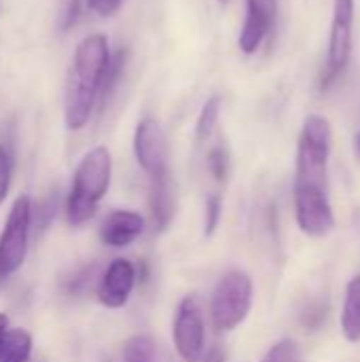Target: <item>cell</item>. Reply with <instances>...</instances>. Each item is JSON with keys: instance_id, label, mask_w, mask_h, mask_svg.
<instances>
[{"instance_id": "cell-23", "label": "cell", "mask_w": 360, "mask_h": 362, "mask_svg": "<svg viewBox=\"0 0 360 362\" xmlns=\"http://www.w3.org/2000/svg\"><path fill=\"white\" fill-rule=\"evenodd\" d=\"M87 2H89V8H91L95 15H100V17H110V15H115V13L123 6L125 0H87Z\"/></svg>"}, {"instance_id": "cell-7", "label": "cell", "mask_w": 360, "mask_h": 362, "mask_svg": "<svg viewBox=\"0 0 360 362\" xmlns=\"http://www.w3.org/2000/svg\"><path fill=\"white\" fill-rule=\"evenodd\" d=\"M204 316L197 297H185L174 318V346L185 362L204 361Z\"/></svg>"}, {"instance_id": "cell-3", "label": "cell", "mask_w": 360, "mask_h": 362, "mask_svg": "<svg viewBox=\"0 0 360 362\" xmlns=\"http://www.w3.org/2000/svg\"><path fill=\"white\" fill-rule=\"evenodd\" d=\"M331 148H333L331 123L320 115H310L299 134L295 185L327 189V170H329Z\"/></svg>"}, {"instance_id": "cell-28", "label": "cell", "mask_w": 360, "mask_h": 362, "mask_svg": "<svg viewBox=\"0 0 360 362\" xmlns=\"http://www.w3.org/2000/svg\"><path fill=\"white\" fill-rule=\"evenodd\" d=\"M359 148H360V138H359Z\"/></svg>"}, {"instance_id": "cell-10", "label": "cell", "mask_w": 360, "mask_h": 362, "mask_svg": "<svg viewBox=\"0 0 360 362\" xmlns=\"http://www.w3.org/2000/svg\"><path fill=\"white\" fill-rule=\"evenodd\" d=\"M278 15V0H246V19L240 30L238 45L242 53L252 55L269 36Z\"/></svg>"}, {"instance_id": "cell-14", "label": "cell", "mask_w": 360, "mask_h": 362, "mask_svg": "<svg viewBox=\"0 0 360 362\" xmlns=\"http://www.w3.org/2000/svg\"><path fill=\"white\" fill-rule=\"evenodd\" d=\"M342 331L348 341H360V276L352 278L346 288V301L342 310Z\"/></svg>"}, {"instance_id": "cell-9", "label": "cell", "mask_w": 360, "mask_h": 362, "mask_svg": "<svg viewBox=\"0 0 360 362\" xmlns=\"http://www.w3.org/2000/svg\"><path fill=\"white\" fill-rule=\"evenodd\" d=\"M134 155L140 168L151 176H161L170 172V148L168 138L157 119H142L134 134Z\"/></svg>"}, {"instance_id": "cell-26", "label": "cell", "mask_w": 360, "mask_h": 362, "mask_svg": "<svg viewBox=\"0 0 360 362\" xmlns=\"http://www.w3.org/2000/svg\"><path fill=\"white\" fill-rule=\"evenodd\" d=\"M6 331H8V318H6V314H0V339L4 337Z\"/></svg>"}, {"instance_id": "cell-5", "label": "cell", "mask_w": 360, "mask_h": 362, "mask_svg": "<svg viewBox=\"0 0 360 362\" xmlns=\"http://www.w3.org/2000/svg\"><path fill=\"white\" fill-rule=\"evenodd\" d=\"M34 210L28 195H19L4 221V229L0 233V282L13 276L25 261L28 242L32 231Z\"/></svg>"}, {"instance_id": "cell-15", "label": "cell", "mask_w": 360, "mask_h": 362, "mask_svg": "<svg viewBox=\"0 0 360 362\" xmlns=\"http://www.w3.org/2000/svg\"><path fill=\"white\" fill-rule=\"evenodd\" d=\"M32 335L23 329H8L0 339V362H28L32 356Z\"/></svg>"}, {"instance_id": "cell-6", "label": "cell", "mask_w": 360, "mask_h": 362, "mask_svg": "<svg viewBox=\"0 0 360 362\" xmlns=\"http://www.w3.org/2000/svg\"><path fill=\"white\" fill-rule=\"evenodd\" d=\"M354 40V0L333 2V21L329 36L327 70L323 74V89H329L348 68Z\"/></svg>"}, {"instance_id": "cell-18", "label": "cell", "mask_w": 360, "mask_h": 362, "mask_svg": "<svg viewBox=\"0 0 360 362\" xmlns=\"http://www.w3.org/2000/svg\"><path fill=\"white\" fill-rule=\"evenodd\" d=\"M206 165H208V172L212 174V178L216 182H225L227 176H229V168H231L227 146L225 144H214L206 155Z\"/></svg>"}, {"instance_id": "cell-8", "label": "cell", "mask_w": 360, "mask_h": 362, "mask_svg": "<svg viewBox=\"0 0 360 362\" xmlns=\"http://www.w3.org/2000/svg\"><path fill=\"white\" fill-rule=\"evenodd\" d=\"M295 216L303 233L320 238L335 227V214L327 189L295 185Z\"/></svg>"}, {"instance_id": "cell-24", "label": "cell", "mask_w": 360, "mask_h": 362, "mask_svg": "<svg viewBox=\"0 0 360 362\" xmlns=\"http://www.w3.org/2000/svg\"><path fill=\"white\" fill-rule=\"evenodd\" d=\"M79 19H81V2L79 0H68V4L64 8V15H62V30L72 28Z\"/></svg>"}, {"instance_id": "cell-2", "label": "cell", "mask_w": 360, "mask_h": 362, "mask_svg": "<svg viewBox=\"0 0 360 362\" xmlns=\"http://www.w3.org/2000/svg\"><path fill=\"white\" fill-rule=\"evenodd\" d=\"M112 174V159L106 146H93L76 165L72 189L66 204V218L72 227L85 225L93 218L98 204L108 191Z\"/></svg>"}, {"instance_id": "cell-1", "label": "cell", "mask_w": 360, "mask_h": 362, "mask_svg": "<svg viewBox=\"0 0 360 362\" xmlns=\"http://www.w3.org/2000/svg\"><path fill=\"white\" fill-rule=\"evenodd\" d=\"M110 59L112 53L104 34H89L76 45L64 89V123L70 132H79L91 121Z\"/></svg>"}, {"instance_id": "cell-13", "label": "cell", "mask_w": 360, "mask_h": 362, "mask_svg": "<svg viewBox=\"0 0 360 362\" xmlns=\"http://www.w3.org/2000/svg\"><path fill=\"white\" fill-rule=\"evenodd\" d=\"M151 210H153V223L157 231L168 229V225L174 221L178 197H176V185L174 178L168 174L151 178Z\"/></svg>"}, {"instance_id": "cell-17", "label": "cell", "mask_w": 360, "mask_h": 362, "mask_svg": "<svg viewBox=\"0 0 360 362\" xmlns=\"http://www.w3.org/2000/svg\"><path fill=\"white\" fill-rule=\"evenodd\" d=\"M155 361V341L149 335H136L123 346V362H153Z\"/></svg>"}, {"instance_id": "cell-27", "label": "cell", "mask_w": 360, "mask_h": 362, "mask_svg": "<svg viewBox=\"0 0 360 362\" xmlns=\"http://www.w3.org/2000/svg\"><path fill=\"white\" fill-rule=\"evenodd\" d=\"M219 2H221V4H229L231 0H219Z\"/></svg>"}, {"instance_id": "cell-16", "label": "cell", "mask_w": 360, "mask_h": 362, "mask_svg": "<svg viewBox=\"0 0 360 362\" xmlns=\"http://www.w3.org/2000/svg\"><path fill=\"white\" fill-rule=\"evenodd\" d=\"M219 117H221V98L212 95L206 100V104L202 106V112L197 117V125H195L197 142H208L212 138V134L219 127Z\"/></svg>"}, {"instance_id": "cell-25", "label": "cell", "mask_w": 360, "mask_h": 362, "mask_svg": "<svg viewBox=\"0 0 360 362\" xmlns=\"http://www.w3.org/2000/svg\"><path fill=\"white\" fill-rule=\"evenodd\" d=\"M202 362H225V354L221 350H212Z\"/></svg>"}, {"instance_id": "cell-11", "label": "cell", "mask_w": 360, "mask_h": 362, "mask_svg": "<svg viewBox=\"0 0 360 362\" xmlns=\"http://www.w3.org/2000/svg\"><path fill=\"white\" fill-rule=\"evenodd\" d=\"M136 284V267L127 259H115L102 276L98 299L104 308L119 310L127 303Z\"/></svg>"}, {"instance_id": "cell-19", "label": "cell", "mask_w": 360, "mask_h": 362, "mask_svg": "<svg viewBox=\"0 0 360 362\" xmlns=\"http://www.w3.org/2000/svg\"><path fill=\"white\" fill-rule=\"evenodd\" d=\"M261 362H303V356H301V350L295 341L282 339L267 350V354L263 356Z\"/></svg>"}, {"instance_id": "cell-4", "label": "cell", "mask_w": 360, "mask_h": 362, "mask_svg": "<svg viewBox=\"0 0 360 362\" xmlns=\"http://www.w3.org/2000/svg\"><path fill=\"white\" fill-rule=\"evenodd\" d=\"M252 308V280L248 274L227 272L214 288L210 312L219 331H233L240 327Z\"/></svg>"}, {"instance_id": "cell-12", "label": "cell", "mask_w": 360, "mask_h": 362, "mask_svg": "<svg viewBox=\"0 0 360 362\" xmlns=\"http://www.w3.org/2000/svg\"><path fill=\"white\" fill-rule=\"evenodd\" d=\"M144 231V218L138 212L115 210L110 212L100 227V238L110 248H123L136 242Z\"/></svg>"}, {"instance_id": "cell-22", "label": "cell", "mask_w": 360, "mask_h": 362, "mask_svg": "<svg viewBox=\"0 0 360 362\" xmlns=\"http://www.w3.org/2000/svg\"><path fill=\"white\" fill-rule=\"evenodd\" d=\"M221 216H223V202H221V195L212 193L206 202V235H212L221 223Z\"/></svg>"}, {"instance_id": "cell-20", "label": "cell", "mask_w": 360, "mask_h": 362, "mask_svg": "<svg viewBox=\"0 0 360 362\" xmlns=\"http://www.w3.org/2000/svg\"><path fill=\"white\" fill-rule=\"evenodd\" d=\"M13 168H15L13 153L4 144H0V204L8 197L11 182H13Z\"/></svg>"}, {"instance_id": "cell-21", "label": "cell", "mask_w": 360, "mask_h": 362, "mask_svg": "<svg viewBox=\"0 0 360 362\" xmlns=\"http://www.w3.org/2000/svg\"><path fill=\"white\" fill-rule=\"evenodd\" d=\"M57 210H59V195L53 191V193H49V195L40 202V206H38V210H36V229H38V231L47 229V227L51 225V221L55 218Z\"/></svg>"}]
</instances>
